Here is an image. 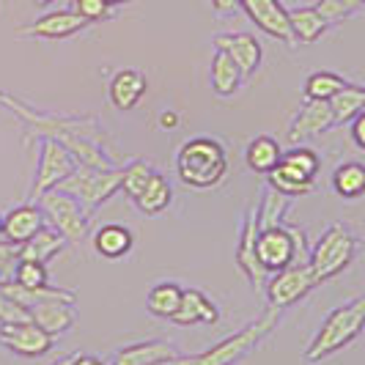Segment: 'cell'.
Masks as SVG:
<instances>
[{
  "label": "cell",
  "instance_id": "6da1fadb",
  "mask_svg": "<svg viewBox=\"0 0 365 365\" xmlns=\"http://www.w3.org/2000/svg\"><path fill=\"white\" fill-rule=\"evenodd\" d=\"M365 329V294L349 299L346 305L335 308L327 313L324 324L319 327V332L313 335V341L308 344L302 360L308 365H316L322 360H327L329 354L346 349L360 332Z\"/></svg>",
  "mask_w": 365,
  "mask_h": 365
},
{
  "label": "cell",
  "instance_id": "7a4b0ae2",
  "mask_svg": "<svg viewBox=\"0 0 365 365\" xmlns=\"http://www.w3.org/2000/svg\"><path fill=\"white\" fill-rule=\"evenodd\" d=\"M225 170H228L225 151L212 138H192L182 143L176 154V173L187 187L195 190L217 187L225 179Z\"/></svg>",
  "mask_w": 365,
  "mask_h": 365
},
{
  "label": "cell",
  "instance_id": "3957f363",
  "mask_svg": "<svg viewBox=\"0 0 365 365\" xmlns=\"http://www.w3.org/2000/svg\"><path fill=\"white\" fill-rule=\"evenodd\" d=\"M357 250H360V239L354 237L346 225H341V222L329 225L308 258L313 274H316V283H327L332 277H338L354 261Z\"/></svg>",
  "mask_w": 365,
  "mask_h": 365
},
{
  "label": "cell",
  "instance_id": "277c9868",
  "mask_svg": "<svg viewBox=\"0 0 365 365\" xmlns=\"http://www.w3.org/2000/svg\"><path fill=\"white\" fill-rule=\"evenodd\" d=\"M280 319V308H269L261 319H256L253 324H247L245 329H239L234 335H228L225 341H220L215 349L190 357V365H234L239 363L245 354H250L253 349L269 335Z\"/></svg>",
  "mask_w": 365,
  "mask_h": 365
},
{
  "label": "cell",
  "instance_id": "5b68a950",
  "mask_svg": "<svg viewBox=\"0 0 365 365\" xmlns=\"http://www.w3.org/2000/svg\"><path fill=\"white\" fill-rule=\"evenodd\" d=\"M121 184H124V168L99 170V168H88V165H77L55 190L72 195L74 201H80L83 209H93V206L108 201L113 192H118Z\"/></svg>",
  "mask_w": 365,
  "mask_h": 365
},
{
  "label": "cell",
  "instance_id": "8992f818",
  "mask_svg": "<svg viewBox=\"0 0 365 365\" xmlns=\"http://www.w3.org/2000/svg\"><path fill=\"white\" fill-rule=\"evenodd\" d=\"M299 256H311L308 239L302 231L286 228V225H272L258 231V258L267 272H280L292 264H302Z\"/></svg>",
  "mask_w": 365,
  "mask_h": 365
},
{
  "label": "cell",
  "instance_id": "52a82bcc",
  "mask_svg": "<svg viewBox=\"0 0 365 365\" xmlns=\"http://www.w3.org/2000/svg\"><path fill=\"white\" fill-rule=\"evenodd\" d=\"M319 176V157L308 146L289 148L283 154L280 165L269 173V187L277 192L289 195H308L313 190V182Z\"/></svg>",
  "mask_w": 365,
  "mask_h": 365
},
{
  "label": "cell",
  "instance_id": "ba28073f",
  "mask_svg": "<svg viewBox=\"0 0 365 365\" xmlns=\"http://www.w3.org/2000/svg\"><path fill=\"white\" fill-rule=\"evenodd\" d=\"M38 203H41L44 215L53 220L55 228L63 234L66 242H80V239L86 237L88 215L83 212L80 201H74L72 195H66L61 190H50L44 195H38Z\"/></svg>",
  "mask_w": 365,
  "mask_h": 365
},
{
  "label": "cell",
  "instance_id": "9c48e42d",
  "mask_svg": "<svg viewBox=\"0 0 365 365\" xmlns=\"http://www.w3.org/2000/svg\"><path fill=\"white\" fill-rule=\"evenodd\" d=\"M77 168V160L69 148L63 143H58L55 138H47L41 143V157H38V173L34 179V190H31V198H38L44 192L55 190L58 184L63 182L69 173Z\"/></svg>",
  "mask_w": 365,
  "mask_h": 365
},
{
  "label": "cell",
  "instance_id": "30bf717a",
  "mask_svg": "<svg viewBox=\"0 0 365 365\" xmlns=\"http://www.w3.org/2000/svg\"><path fill=\"white\" fill-rule=\"evenodd\" d=\"M316 286L319 283H316L311 264H292L267 283V299L272 308H289L294 302H299L302 297H308Z\"/></svg>",
  "mask_w": 365,
  "mask_h": 365
},
{
  "label": "cell",
  "instance_id": "8fae6325",
  "mask_svg": "<svg viewBox=\"0 0 365 365\" xmlns=\"http://www.w3.org/2000/svg\"><path fill=\"white\" fill-rule=\"evenodd\" d=\"M239 6L267 36L277 38V41H283L289 47L297 44L292 22H289V9H283L280 0H239Z\"/></svg>",
  "mask_w": 365,
  "mask_h": 365
},
{
  "label": "cell",
  "instance_id": "7c38bea8",
  "mask_svg": "<svg viewBox=\"0 0 365 365\" xmlns=\"http://www.w3.org/2000/svg\"><path fill=\"white\" fill-rule=\"evenodd\" d=\"M0 341L3 346L11 349L22 357H41L53 349V335L34 322H17V324H0Z\"/></svg>",
  "mask_w": 365,
  "mask_h": 365
},
{
  "label": "cell",
  "instance_id": "4fadbf2b",
  "mask_svg": "<svg viewBox=\"0 0 365 365\" xmlns=\"http://www.w3.org/2000/svg\"><path fill=\"white\" fill-rule=\"evenodd\" d=\"M91 22L86 17H80L72 9H58L50 14H41L34 19L31 25L19 28L17 36H34V38H69L74 34H80L83 28H88Z\"/></svg>",
  "mask_w": 365,
  "mask_h": 365
},
{
  "label": "cell",
  "instance_id": "5bb4252c",
  "mask_svg": "<svg viewBox=\"0 0 365 365\" xmlns=\"http://www.w3.org/2000/svg\"><path fill=\"white\" fill-rule=\"evenodd\" d=\"M237 267L250 280V286L261 294L267 269L261 267V258H258V212H250L245 217V225H242V234H239L237 245Z\"/></svg>",
  "mask_w": 365,
  "mask_h": 365
},
{
  "label": "cell",
  "instance_id": "9a60e30c",
  "mask_svg": "<svg viewBox=\"0 0 365 365\" xmlns=\"http://www.w3.org/2000/svg\"><path fill=\"white\" fill-rule=\"evenodd\" d=\"M329 127H335V118H332V108L329 102H322V99H308L302 110L297 113V118L292 121L289 127V143L292 146H299L305 140H311L316 135L327 132Z\"/></svg>",
  "mask_w": 365,
  "mask_h": 365
},
{
  "label": "cell",
  "instance_id": "2e32d148",
  "mask_svg": "<svg viewBox=\"0 0 365 365\" xmlns=\"http://www.w3.org/2000/svg\"><path fill=\"white\" fill-rule=\"evenodd\" d=\"M215 50H222L234 63H237L245 77L258 72L261 61H264V50L258 44L256 36L250 34H217L215 36Z\"/></svg>",
  "mask_w": 365,
  "mask_h": 365
},
{
  "label": "cell",
  "instance_id": "e0dca14e",
  "mask_svg": "<svg viewBox=\"0 0 365 365\" xmlns=\"http://www.w3.org/2000/svg\"><path fill=\"white\" fill-rule=\"evenodd\" d=\"M170 322L179 324V327H190V324H217L220 311L217 305L203 292H198V289H184L182 305H179V311L170 316Z\"/></svg>",
  "mask_w": 365,
  "mask_h": 365
},
{
  "label": "cell",
  "instance_id": "ac0fdd59",
  "mask_svg": "<svg viewBox=\"0 0 365 365\" xmlns=\"http://www.w3.org/2000/svg\"><path fill=\"white\" fill-rule=\"evenodd\" d=\"M44 228V215L41 206H17L9 212V217L3 220V239L11 245H25L36 237Z\"/></svg>",
  "mask_w": 365,
  "mask_h": 365
},
{
  "label": "cell",
  "instance_id": "d6986e66",
  "mask_svg": "<svg viewBox=\"0 0 365 365\" xmlns=\"http://www.w3.org/2000/svg\"><path fill=\"white\" fill-rule=\"evenodd\" d=\"M146 88V74L138 72V69H121L110 80V102H113V108L118 110H132L138 108V102L143 99Z\"/></svg>",
  "mask_w": 365,
  "mask_h": 365
},
{
  "label": "cell",
  "instance_id": "ffe728a7",
  "mask_svg": "<svg viewBox=\"0 0 365 365\" xmlns=\"http://www.w3.org/2000/svg\"><path fill=\"white\" fill-rule=\"evenodd\" d=\"M289 22H292V31L297 44H313L327 34L329 22L322 14L316 6H297L289 11Z\"/></svg>",
  "mask_w": 365,
  "mask_h": 365
},
{
  "label": "cell",
  "instance_id": "44dd1931",
  "mask_svg": "<svg viewBox=\"0 0 365 365\" xmlns=\"http://www.w3.org/2000/svg\"><path fill=\"white\" fill-rule=\"evenodd\" d=\"M179 357L176 349L165 341H143V344H132V346L121 349L115 354L113 365H154L160 360H170Z\"/></svg>",
  "mask_w": 365,
  "mask_h": 365
},
{
  "label": "cell",
  "instance_id": "7402d4cb",
  "mask_svg": "<svg viewBox=\"0 0 365 365\" xmlns=\"http://www.w3.org/2000/svg\"><path fill=\"white\" fill-rule=\"evenodd\" d=\"M31 319H34V324H38L47 335L55 338V335L72 329L74 311L66 302H38V305L31 308Z\"/></svg>",
  "mask_w": 365,
  "mask_h": 365
},
{
  "label": "cell",
  "instance_id": "603a6c76",
  "mask_svg": "<svg viewBox=\"0 0 365 365\" xmlns=\"http://www.w3.org/2000/svg\"><path fill=\"white\" fill-rule=\"evenodd\" d=\"M280 160H283V148H280V143H277L274 138H267V135L253 138L247 151H245L247 168H250L253 173H264V176H269L274 168L280 165Z\"/></svg>",
  "mask_w": 365,
  "mask_h": 365
},
{
  "label": "cell",
  "instance_id": "cb8c5ba5",
  "mask_svg": "<svg viewBox=\"0 0 365 365\" xmlns=\"http://www.w3.org/2000/svg\"><path fill=\"white\" fill-rule=\"evenodd\" d=\"M66 245L63 234L58 228H41L36 237L25 245H19V261H38V264H47L50 258Z\"/></svg>",
  "mask_w": 365,
  "mask_h": 365
},
{
  "label": "cell",
  "instance_id": "d4e9b609",
  "mask_svg": "<svg viewBox=\"0 0 365 365\" xmlns=\"http://www.w3.org/2000/svg\"><path fill=\"white\" fill-rule=\"evenodd\" d=\"M329 108H332L335 127L351 124V121L365 110V88L363 86H351V83H346L341 91L329 99Z\"/></svg>",
  "mask_w": 365,
  "mask_h": 365
},
{
  "label": "cell",
  "instance_id": "484cf974",
  "mask_svg": "<svg viewBox=\"0 0 365 365\" xmlns=\"http://www.w3.org/2000/svg\"><path fill=\"white\" fill-rule=\"evenodd\" d=\"M135 245V237L132 231L124 228V225H102L96 234H93V247L96 253L105 258H121L127 256Z\"/></svg>",
  "mask_w": 365,
  "mask_h": 365
},
{
  "label": "cell",
  "instance_id": "4316f807",
  "mask_svg": "<svg viewBox=\"0 0 365 365\" xmlns=\"http://www.w3.org/2000/svg\"><path fill=\"white\" fill-rule=\"evenodd\" d=\"M242 80H245V74H242L237 63L222 50H215V58H212V91L217 96H231V93H237Z\"/></svg>",
  "mask_w": 365,
  "mask_h": 365
},
{
  "label": "cell",
  "instance_id": "83f0119b",
  "mask_svg": "<svg viewBox=\"0 0 365 365\" xmlns=\"http://www.w3.org/2000/svg\"><path fill=\"white\" fill-rule=\"evenodd\" d=\"M332 190L341 198H363L365 195V165L363 163H344L332 173Z\"/></svg>",
  "mask_w": 365,
  "mask_h": 365
},
{
  "label": "cell",
  "instance_id": "f1b7e54d",
  "mask_svg": "<svg viewBox=\"0 0 365 365\" xmlns=\"http://www.w3.org/2000/svg\"><path fill=\"white\" fill-rule=\"evenodd\" d=\"M170 198H173V192H170L168 179L160 176V173H154V176L148 179L146 190L135 198V203H138V209H140L143 215H163L165 209L170 206Z\"/></svg>",
  "mask_w": 365,
  "mask_h": 365
},
{
  "label": "cell",
  "instance_id": "f546056e",
  "mask_svg": "<svg viewBox=\"0 0 365 365\" xmlns=\"http://www.w3.org/2000/svg\"><path fill=\"white\" fill-rule=\"evenodd\" d=\"M182 294L184 289H179L176 283H160L148 292V311L160 319H170L173 313L179 311L182 305Z\"/></svg>",
  "mask_w": 365,
  "mask_h": 365
},
{
  "label": "cell",
  "instance_id": "4dcf8cb0",
  "mask_svg": "<svg viewBox=\"0 0 365 365\" xmlns=\"http://www.w3.org/2000/svg\"><path fill=\"white\" fill-rule=\"evenodd\" d=\"M346 86V80L335 72H313L305 80V99H322L329 102L335 93Z\"/></svg>",
  "mask_w": 365,
  "mask_h": 365
},
{
  "label": "cell",
  "instance_id": "1f68e13d",
  "mask_svg": "<svg viewBox=\"0 0 365 365\" xmlns=\"http://www.w3.org/2000/svg\"><path fill=\"white\" fill-rule=\"evenodd\" d=\"M286 209V195L277 192L274 187H269V192L264 195L261 201V212H258V231L261 228H272V225H280V212Z\"/></svg>",
  "mask_w": 365,
  "mask_h": 365
},
{
  "label": "cell",
  "instance_id": "d6a6232c",
  "mask_svg": "<svg viewBox=\"0 0 365 365\" xmlns=\"http://www.w3.org/2000/svg\"><path fill=\"white\" fill-rule=\"evenodd\" d=\"M151 176H154V170H151L146 163H140V160H138V163H132L129 168H124V184H121V190H124L129 198L135 201V198L146 190V184H148Z\"/></svg>",
  "mask_w": 365,
  "mask_h": 365
},
{
  "label": "cell",
  "instance_id": "836d02e7",
  "mask_svg": "<svg viewBox=\"0 0 365 365\" xmlns=\"http://www.w3.org/2000/svg\"><path fill=\"white\" fill-rule=\"evenodd\" d=\"M360 6H363L360 0H319V3H316L319 14L327 19L329 25H338V22L349 19Z\"/></svg>",
  "mask_w": 365,
  "mask_h": 365
},
{
  "label": "cell",
  "instance_id": "e575fe53",
  "mask_svg": "<svg viewBox=\"0 0 365 365\" xmlns=\"http://www.w3.org/2000/svg\"><path fill=\"white\" fill-rule=\"evenodd\" d=\"M14 280L25 289H44L47 286V267L38 261H19L14 269Z\"/></svg>",
  "mask_w": 365,
  "mask_h": 365
},
{
  "label": "cell",
  "instance_id": "d590c367",
  "mask_svg": "<svg viewBox=\"0 0 365 365\" xmlns=\"http://www.w3.org/2000/svg\"><path fill=\"white\" fill-rule=\"evenodd\" d=\"M17 322H34L25 305L14 302L9 294L0 292V324H17Z\"/></svg>",
  "mask_w": 365,
  "mask_h": 365
},
{
  "label": "cell",
  "instance_id": "8d00e7d4",
  "mask_svg": "<svg viewBox=\"0 0 365 365\" xmlns=\"http://www.w3.org/2000/svg\"><path fill=\"white\" fill-rule=\"evenodd\" d=\"M72 11H77L88 22H99L110 17V3L108 0H72Z\"/></svg>",
  "mask_w": 365,
  "mask_h": 365
},
{
  "label": "cell",
  "instance_id": "74e56055",
  "mask_svg": "<svg viewBox=\"0 0 365 365\" xmlns=\"http://www.w3.org/2000/svg\"><path fill=\"white\" fill-rule=\"evenodd\" d=\"M351 140L357 143V148H363L365 151V110L351 121Z\"/></svg>",
  "mask_w": 365,
  "mask_h": 365
},
{
  "label": "cell",
  "instance_id": "f35d334b",
  "mask_svg": "<svg viewBox=\"0 0 365 365\" xmlns=\"http://www.w3.org/2000/svg\"><path fill=\"white\" fill-rule=\"evenodd\" d=\"M212 9L217 11L220 17H231V14H237L239 0H212Z\"/></svg>",
  "mask_w": 365,
  "mask_h": 365
},
{
  "label": "cell",
  "instance_id": "ab89813d",
  "mask_svg": "<svg viewBox=\"0 0 365 365\" xmlns=\"http://www.w3.org/2000/svg\"><path fill=\"white\" fill-rule=\"evenodd\" d=\"M160 124H163V129H176L179 127V113H170V110L163 113L160 115Z\"/></svg>",
  "mask_w": 365,
  "mask_h": 365
},
{
  "label": "cell",
  "instance_id": "60d3db41",
  "mask_svg": "<svg viewBox=\"0 0 365 365\" xmlns=\"http://www.w3.org/2000/svg\"><path fill=\"white\" fill-rule=\"evenodd\" d=\"M72 365H105V363H102L99 357H93V354H83V351H77Z\"/></svg>",
  "mask_w": 365,
  "mask_h": 365
},
{
  "label": "cell",
  "instance_id": "b9f144b4",
  "mask_svg": "<svg viewBox=\"0 0 365 365\" xmlns=\"http://www.w3.org/2000/svg\"><path fill=\"white\" fill-rule=\"evenodd\" d=\"M154 365H190V357H170V360H160Z\"/></svg>",
  "mask_w": 365,
  "mask_h": 365
},
{
  "label": "cell",
  "instance_id": "7bdbcfd3",
  "mask_svg": "<svg viewBox=\"0 0 365 365\" xmlns=\"http://www.w3.org/2000/svg\"><path fill=\"white\" fill-rule=\"evenodd\" d=\"M74 363V354H69V357H61V360H55L53 365H72Z\"/></svg>",
  "mask_w": 365,
  "mask_h": 365
},
{
  "label": "cell",
  "instance_id": "ee69618b",
  "mask_svg": "<svg viewBox=\"0 0 365 365\" xmlns=\"http://www.w3.org/2000/svg\"><path fill=\"white\" fill-rule=\"evenodd\" d=\"M34 3H36V6H50L53 0H34Z\"/></svg>",
  "mask_w": 365,
  "mask_h": 365
},
{
  "label": "cell",
  "instance_id": "f6af8a7d",
  "mask_svg": "<svg viewBox=\"0 0 365 365\" xmlns=\"http://www.w3.org/2000/svg\"><path fill=\"white\" fill-rule=\"evenodd\" d=\"M110 6H121V3H129V0H108Z\"/></svg>",
  "mask_w": 365,
  "mask_h": 365
},
{
  "label": "cell",
  "instance_id": "bcb514c9",
  "mask_svg": "<svg viewBox=\"0 0 365 365\" xmlns=\"http://www.w3.org/2000/svg\"><path fill=\"white\" fill-rule=\"evenodd\" d=\"M0 237H3V217H0Z\"/></svg>",
  "mask_w": 365,
  "mask_h": 365
},
{
  "label": "cell",
  "instance_id": "7dc6e473",
  "mask_svg": "<svg viewBox=\"0 0 365 365\" xmlns=\"http://www.w3.org/2000/svg\"><path fill=\"white\" fill-rule=\"evenodd\" d=\"M360 3H363V6H365V0H360Z\"/></svg>",
  "mask_w": 365,
  "mask_h": 365
}]
</instances>
